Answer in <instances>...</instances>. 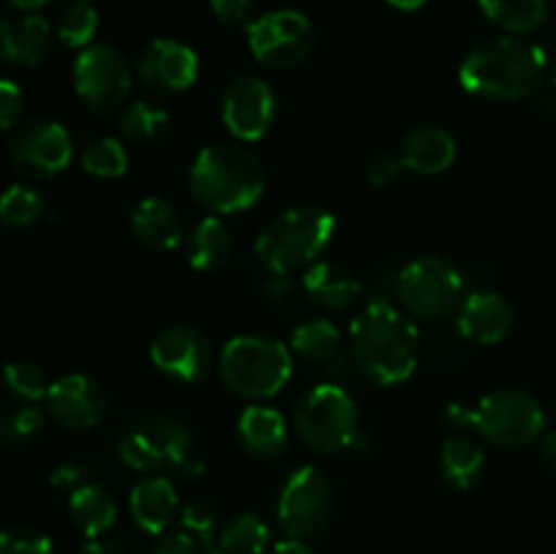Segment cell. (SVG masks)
Instances as JSON below:
<instances>
[{
	"label": "cell",
	"instance_id": "1",
	"mask_svg": "<svg viewBox=\"0 0 556 554\" xmlns=\"http://www.w3.org/2000/svg\"><path fill=\"white\" fill-rule=\"evenodd\" d=\"M421 335L389 299H372L351 324V364L378 386H400L416 373Z\"/></svg>",
	"mask_w": 556,
	"mask_h": 554
},
{
	"label": "cell",
	"instance_id": "2",
	"mask_svg": "<svg viewBox=\"0 0 556 554\" xmlns=\"http://www.w3.org/2000/svg\"><path fill=\"white\" fill-rule=\"evenodd\" d=\"M546 52L525 36H500L465 58L459 81L467 92L489 101L535 98L546 81Z\"/></svg>",
	"mask_w": 556,
	"mask_h": 554
},
{
	"label": "cell",
	"instance_id": "3",
	"mask_svg": "<svg viewBox=\"0 0 556 554\" xmlns=\"http://www.w3.org/2000/svg\"><path fill=\"white\" fill-rule=\"evenodd\" d=\"M188 185L193 199L212 215L244 212L264 196V163L237 141L204 147L190 166Z\"/></svg>",
	"mask_w": 556,
	"mask_h": 554
},
{
	"label": "cell",
	"instance_id": "4",
	"mask_svg": "<svg viewBox=\"0 0 556 554\" xmlns=\"http://www.w3.org/2000/svg\"><path fill=\"white\" fill-rule=\"evenodd\" d=\"M337 231V217L326 206L299 204L280 212L261 228L255 255L269 275H293L318 264Z\"/></svg>",
	"mask_w": 556,
	"mask_h": 554
},
{
	"label": "cell",
	"instance_id": "5",
	"mask_svg": "<svg viewBox=\"0 0 556 554\" xmlns=\"http://www.w3.org/2000/svg\"><path fill=\"white\" fill-rule=\"evenodd\" d=\"M223 383L244 400H269L288 386L293 375V351L269 335H239L223 345Z\"/></svg>",
	"mask_w": 556,
	"mask_h": 554
},
{
	"label": "cell",
	"instance_id": "6",
	"mask_svg": "<svg viewBox=\"0 0 556 554\" xmlns=\"http://www.w3.org/2000/svg\"><path fill=\"white\" fill-rule=\"evenodd\" d=\"M190 449H193V435L188 424L166 413H150V416L136 418L125 429L117 454L130 470H172L174 476L193 481V478H201L204 465L190 456Z\"/></svg>",
	"mask_w": 556,
	"mask_h": 554
},
{
	"label": "cell",
	"instance_id": "7",
	"mask_svg": "<svg viewBox=\"0 0 556 554\" xmlns=\"http://www.w3.org/2000/svg\"><path fill=\"white\" fill-rule=\"evenodd\" d=\"M293 429L315 454H340L358 438V407L337 383H318L296 402Z\"/></svg>",
	"mask_w": 556,
	"mask_h": 554
},
{
	"label": "cell",
	"instance_id": "8",
	"mask_svg": "<svg viewBox=\"0 0 556 554\" xmlns=\"http://www.w3.org/2000/svg\"><path fill=\"white\" fill-rule=\"evenodd\" d=\"M396 299L402 307L421 320H443L459 313L465 302V277L451 261L427 255L396 275Z\"/></svg>",
	"mask_w": 556,
	"mask_h": 554
},
{
	"label": "cell",
	"instance_id": "9",
	"mask_svg": "<svg viewBox=\"0 0 556 554\" xmlns=\"http://www.w3.org/2000/svg\"><path fill=\"white\" fill-rule=\"evenodd\" d=\"M472 427L497 449L516 451L543 438L546 411L527 391L500 389L478 402L472 411Z\"/></svg>",
	"mask_w": 556,
	"mask_h": 554
},
{
	"label": "cell",
	"instance_id": "10",
	"mask_svg": "<svg viewBox=\"0 0 556 554\" xmlns=\"http://www.w3.org/2000/svg\"><path fill=\"white\" fill-rule=\"evenodd\" d=\"M334 514V487L331 478L320 467L304 465L288 476L282 483L280 503H277V519L288 538H307L320 536Z\"/></svg>",
	"mask_w": 556,
	"mask_h": 554
},
{
	"label": "cell",
	"instance_id": "11",
	"mask_svg": "<svg viewBox=\"0 0 556 554\" xmlns=\"http://www.w3.org/2000/svg\"><path fill=\"white\" fill-rule=\"evenodd\" d=\"M248 47L261 65L286 71L296 68L315 47V27L296 9L266 11L248 25Z\"/></svg>",
	"mask_w": 556,
	"mask_h": 554
},
{
	"label": "cell",
	"instance_id": "12",
	"mask_svg": "<svg viewBox=\"0 0 556 554\" xmlns=\"http://www.w3.org/2000/svg\"><path fill=\"white\" fill-rule=\"evenodd\" d=\"M74 87L81 101L96 112L109 114L125 103L134 87L128 58L112 43H92L81 49L74 63Z\"/></svg>",
	"mask_w": 556,
	"mask_h": 554
},
{
	"label": "cell",
	"instance_id": "13",
	"mask_svg": "<svg viewBox=\"0 0 556 554\" xmlns=\"http://www.w3.org/2000/svg\"><path fill=\"white\" fill-rule=\"evenodd\" d=\"M71 158H74V141L65 125L54 119H33L20 125L9 139V161L22 177H54L71 166Z\"/></svg>",
	"mask_w": 556,
	"mask_h": 554
},
{
	"label": "cell",
	"instance_id": "14",
	"mask_svg": "<svg viewBox=\"0 0 556 554\" xmlns=\"http://www.w3.org/2000/svg\"><path fill=\"white\" fill-rule=\"evenodd\" d=\"M220 117L239 141L264 139L277 117L275 90L255 74L233 76L223 90Z\"/></svg>",
	"mask_w": 556,
	"mask_h": 554
},
{
	"label": "cell",
	"instance_id": "15",
	"mask_svg": "<svg viewBox=\"0 0 556 554\" xmlns=\"http://www.w3.org/2000/svg\"><path fill=\"white\" fill-rule=\"evenodd\" d=\"M150 358L163 375L179 383H199L215 367V351L204 331L185 324H172L155 335Z\"/></svg>",
	"mask_w": 556,
	"mask_h": 554
},
{
	"label": "cell",
	"instance_id": "16",
	"mask_svg": "<svg viewBox=\"0 0 556 554\" xmlns=\"http://www.w3.org/2000/svg\"><path fill=\"white\" fill-rule=\"evenodd\" d=\"M139 79L157 96H179L199 79V54L177 38L147 43L139 58Z\"/></svg>",
	"mask_w": 556,
	"mask_h": 554
},
{
	"label": "cell",
	"instance_id": "17",
	"mask_svg": "<svg viewBox=\"0 0 556 554\" xmlns=\"http://www.w3.org/2000/svg\"><path fill=\"white\" fill-rule=\"evenodd\" d=\"M43 407L54 424L71 429V432H85V429L96 427L106 413V394L98 380L71 373L52 380Z\"/></svg>",
	"mask_w": 556,
	"mask_h": 554
},
{
	"label": "cell",
	"instance_id": "18",
	"mask_svg": "<svg viewBox=\"0 0 556 554\" xmlns=\"http://www.w3.org/2000/svg\"><path fill=\"white\" fill-rule=\"evenodd\" d=\"M456 326L465 340L478 342V345H497L514 326V307L500 293L476 291L462 302Z\"/></svg>",
	"mask_w": 556,
	"mask_h": 554
},
{
	"label": "cell",
	"instance_id": "19",
	"mask_svg": "<svg viewBox=\"0 0 556 554\" xmlns=\"http://www.w3.org/2000/svg\"><path fill=\"white\" fill-rule=\"evenodd\" d=\"M52 33L41 14H25L22 20H3L0 25V58L5 65H38L52 52Z\"/></svg>",
	"mask_w": 556,
	"mask_h": 554
},
{
	"label": "cell",
	"instance_id": "20",
	"mask_svg": "<svg viewBox=\"0 0 556 554\" xmlns=\"http://www.w3.org/2000/svg\"><path fill=\"white\" fill-rule=\"evenodd\" d=\"M400 158L407 172L434 177V174H443L454 166L456 139L440 125H418L402 139Z\"/></svg>",
	"mask_w": 556,
	"mask_h": 554
},
{
	"label": "cell",
	"instance_id": "21",
	"mask_svg": "<svg viewBox=\"0 0 556 554\" xmlns=\"http://www.w3.org/2000/svg\"><path fill=\"white\" fill-rule=\"evenodd\" d=\"M302 288L307 299L331 313H345L362 299V280L351 269L331 264V261H318V264L307 266Z\"/></svg>",
	"mask_w": 556,
	"mask_h": 554
},
{
	"label": "cell",
	"instance_id": "22",
	"mask_svg": "<svg viewBox=\"0 0 556 554\" xmlns=\"http://www.w3.org/2000/svg\"><path fill=\"white\" fill-rule=\"evenodd\" d=\"M130 231L139 239V244L155 250V253H168L185 239L182 217H179L177 206L168 204L166 199L139 201L130 215Z\"/></svg>",
	"mask_w": 556,
	"mask_h": 554
},
{
	"label": "cell",
	"instance_id": "23",
	"mask_svg": "<svg viewBox=\"0 0 556 554\" xmlns=\"http://www.w3.org/2000/svg\"><path fill=\"white\" fill-rule=\"evenodd\" d=\"M177 489L168 478L150 476L130 492V516L147 536H163L177 516Z\"/></svg>",
	"mask_w": 556,
	"mask_h": 554
},
{
	"label": "cell",
	"instance_id": "24",
	"mask_svg": "<svg viewBox=\"0 0 556 554\" xmlns=\"http://www.w3.org/2000/svg\"><path fill=\"white\" fill-rule=\"evenodd\" d=\"M237 435L244 451L255 459H275L288 445L286 416L275 407L248 405L237 421Z\"/></svg>",
	"mask_w": 556,
	"mask_h": 554
},
{
	"label": "cell",
	"instance_id": "25",
	"mask_svg": "<svg viewBox=\"0 0 556 554\" xmlns=\"http://www.w3.org/2000/svg\"><path fill=\"white\" fill-rule=\"evenodd\" d=\"M233 234L220 215H206L188 231V261L199 272H217L231 261Z\"/></svg>",
	"mask_w": 556,
	"mask_h": 554
},
{
	"label": "cell",
	"instance_id": "26",
	"mask_svg": "<svg viewBox=\"0 0 556 554\" xmlns=\"http://www.w3.org/2000/svg\"><path fill=\"white\" fill-rule=\"evenodd\" d=\"M68 516L71 525L85 538L96 541L103 532H109L117 519V503L112 492L101 483H81L71 492L68 498Z\"/></svg>",
	"mask_w": 556,
	"mask_h": 554
},
{
	"label": "cell",
	"instance_id": "27",
	"mask_svg": "<svg viewBox=\"0 0 556 554\" xmlns=\"http://www.w3.org/2000/svg\"><path fill=\"white\" fill-rule=\"evenodd\" d=\"M486 454L470 435H451L440 451V470L456 489H470L481 478Z\"/></svg>",
	"mask_w": 556,
	"mask_h": 554
},
{
	"label": "cell",
	"instance_id": "28",
	"mask_svg": "<svg viewBox=\"0 0 556 554\" xmlns=\"http://www.w3.org/2000/svg\"><path fill=\"white\" fill-rule=\"evenodd\" d=\"M342 335L331 320L309 318L299 324L291 335L293 356L304 358L309 364H334L340 358Z\"/></svg>",
	"mask_w": 556,
	"mask_h": 554
},
{
	"label": "cell",
	"instance_id": "29",
	"mask_svg": "<svg viewBox=\"0 0 556 554\" xmlns=\"http://www.w3.org/2000/svg\"><path fill=\"white\" fill-rule=\"evenodd\" d=\"M119 136L130 144H157L161 139H166L168 128H172V117H168L166 109L155 106L150 101H134L119 112L117 119Z\"/></svg>",
	"mask_w": 556,
	"mask_h": 554
},
{
	"label": "cell",
	"instance_id": "30",
	"mask_svg": "<svg viewBox=\"0 0 556 554\" xmlns=\"http://www.w3.org/2000/svg\"><path fill=\"white\" fill-rule=\"evenodd\" d=\"M489 22L503 27L508 36H527L546 22V0H478Z\"/></svg>",
	"mask_w": 556,
	"mask_h": 554
},
{
	"label": "cell",
	"instance_id": "31",
	"mask_svg": "<svg viewBox=\"0 0 556 554\" xmlns=\"http://www.w3.org/2000/svg\"><path fill=\"white\" fill-rule=\"evenodd\" d=\"M81 168L98 179L123 177L128 172V150H125V141L114 139V136L92 139L81 150Z\"/></svg>",
	"mask_w": 556,
	"mask_h": 554
},
{
	"label": "cell",
	"instance_id": "32",
	"mask_svg": "<svg viewBox=\"0 0 556 554\" xmlns=\"http://www.w3.org/2000/svg\"><path fill=\"white\" fill-rule=\"evenodd\" d=\"M54 33H58L60 43H65L71 49L92 47V38L98 33L96 5L90 0H74V3H68L63 9V14H60Z\"/></svg>",
	"mask_w": 556,
	"mask_h": 554
},
{
	"label": "cell",
	"instance_id": "33",
	"mask_svg": "<svg viewBox=\"0 0 556 554\" xmlns=\"http://www.w3.org/2000/svg\"><path fill=\"white\" fill-rule=\"evenodd\" d=\"M269 525L255 514H242L223 527L220 546L231 554H264L269 549Z\"/></svg>",
	"mask_w": 556,
	"mask_h": 554
},
{
	"label": "cell",
	"instance_id": "34",
	"mask_svg": "<svg viewBox=\"0 0 556 554\" xmlns=\"http://www.w3.org/2000/svg\"><path fill=\"white\" fill-rule=\"evenodd\" d=\"M47 210V201L30 185L14 182L3 193V201H0V217L9 228H27L30 223H36L38 217Z\"/></svg>",
	"mask_w": 556,
	"mask_h": 554
},
{
	"label": "cell",
	"instance_id": "35",
	"mask_svg": "<svg viewBox=\"0 0 556 554\" xmlns=\"http://www.w3.org/2000/svg\"><path fill=\"white\" fill-rule=\"evenodd\" d=\"M5 386H9V391L16 400L33 405L38 400H47L52 380L47 378V373L36 362H9V367H5Z\"/></svg>",
	"mask_w": 556,
	"mask_h": 554
},
{
	"label": "cell",
	"instance_id": "36",
	"mask_svg": "<svg viewBox=\"0 0 556 554\" xmlns=\"http://www.w3.org/2000/svg\"><path fill=\"white\" fill-rule=\"evenodd\" d=\"M52 538L30 525L5 527L0 536V554H52Z\"/></svg>",
	"mask_w": 556,
	"mask_h": 554
},
{
	"label": "cell",
	"instance_id": "37",
	"mask_svg": "<svg viewBox=\"0 0 556 554\" xmlns=\"http://www.w3.org/2000/svg\"><path fill=\"white\" fill-rule=\"evenodd\" d=\"M43 424H47V416L36 405H25L3 418L0 435H3L5 445H25L27 440H33L41 432Z\"/></svg>",
	"mask_w": 556,
	"mask_h": 554
},
{
	"label": "cell",
	"instance_id": "38",
	"mask_svg": "<svg viewBox=\"0 0 556 554\" xmlns=\"http://www.w3.org/2000/svg\"><path fill=\"white\" fill-rule=\"evenodd\" d=\"M179 521H182V530L193 532L201 543H210L215 538L217 525H220V516H217V511L212 505L190 503L179 514Z\"/></svg>",
	"mask_w": 556,
	"mask_h": 554
},
{
	"label": "cell",
	"instance_id": "39",
	"mask_svg": "<svg viewBox=\"0 0 556 554\" xmlns=\"http://www.w3.org/2000/svg\"><path fill=\"white\" fill-rule=\"evenodd\" d=\"M261 297L269 307L291 310L296 293H293V282L288 280V275H269V280L261 286Z\"/></svg>",
	"mask_w": 556,
	"mask_h": 554
},
{
	"label": "cell",
	"instance_id": "40",
	"mask_svg": "<svg viewBox=\"0 0 556 554\" xmlns=\"http://www.w3.org/2000/svg\"><path fill=\"white\" fill-rule=\"evenodd\" d=\"M402 172H405V163H402L400 155H380L369 163L367 179L375 188H389L400 179Z\"/></svg>",
	"mask_w": 556,
	"mask_h": 554
},
{
	"label": "cell",
	"instance_id": "41",
	"mask_svg": "<svg viewBox=\"0 0 556 554\" xmlns=\"http://www.w3.org/2000/svg\"><path fill=\"white\" fill-rule=\"evenodd\" d=\"M212 14L226 25H244L253 16L255 0H210Z\"/></svg>",
	"mask_w": 556,
	"mask_h": 554
},
{
	"label": "cell",
	"instance_id": "42",
	"mask_svg": "<svg viewBox=\"0 0 556 554\" xmlns=\"http://www.w3.org/2000/svg\"><path fill=\"white\" fill-rule=\"evenodd\" d=\"M20 114H22V90L11 79H3L0 81V125H3V130L14 128Z\"/></svg>",
	"mask_w": 556,
	"mask_h": 554
},
{
	"label": "cell",
	"instance_id": "43",
	"mask_svg": "<svg viewBox=\"0 0 556 554\" xmlns=\"http://www.w3.org/2000/svg\"><path fill=\"white\" fill-rule=\"evenodd\" d=\"M155 554H201L199 538L188 530L163 532L155 546Z\"/></svg>",
	"mask_w": 556,
	"mask_h": 554
},
{
	"label": "cell",
	"instance_id": "44",
	"mask_svg": "<svg viewBox=\"0 0 556 554\" xmlns=\"http://www.w3.org/2000/svg\"><path fill=\"white\" fill-rule=\"evenodd\" d=\"M79 478H81V470L68 462V465L54 467L52 476H49V481H52L54 489H71V492H74L76 483H79Z\"/></svg>",
	"mask_w": 556,
	"mask_h": 554
},
{
	"label": "cell",
	"instance_id": "45",
	"mask_svg": "<svg viewBox=\"0 0 556 554\" xmlns=\"http://www.w3.org/2000/svg\"><path fill=\"white\" fill-rule=\"evenodd\" d=\"M472 411H476V407H467L462 405V402H451V405L445 407V424L454 429L472 427Z\"/></svg>",
	"mask_w": 556,
	"mask_h": 554
},
{
	"label": "cell",
	"instance_id": "46",
	"mask_svg": "<svg viewBox=\"0 0 556 554\" xmlns=\"http://www.w3.org/2000/svg\"><path fill=\"white\" fill-rule=\"evenodd\" d=\"M541 459L548 470L556 473V429H548L541 438Z\"/></svg>",
	"mask_w": 556,
	"mask_h": 554
},
{
	"label": "cell",
	"instance_id": "47",
	"mask_svg": "<svg viewBox=\"0 0 556 554\" xmlns=\"http://www.w3.org/2000/svg\"><path fill=\"white\" fill-rule=\"evenodd\" d=\"M532 101H535V109L543 117H556V90H546V87H543Z\"/></svg>",
	"mask_w": 556,
	"mask_h": 554
},
{
	"label": "cell",
	"instance_id": "48",
	"mask_svg": "<svg viewBox=\"0 0 556 554\" xmlns=\"http://www.w3.org/2000/svg\"><path fill=\"white\" fill-rule=\"evenodd\" d=\"M269 554H315L313 549L307 546V541H299V538H286V541L275 543Z\"/></svg>",
	"mask_w": 556,
	"mask_h": 554
},
{
	"label": "cell",
	"instance_id": "49",
	"mask_svg": "<svg viewBox=\"0 0 556 554\" xmlns=\"http://www.w3.org/2000/svg\"><path fill=\"white\" fill-rule=\"evenodd\" d=\"M16 11H25V14H38V9L49 3V0H9Z\"/></svg>",
	"mask_w": 556,
	"mask_h": 554
},
{
	"label": "cell",
	"instance_id": "50",
	"mask_svg": "<svg viewBox=\"0 0 556 554\" xmlns=\"http://www.w3.org/2000/svg\"><path fill=\"white\" fill-rule=\"evenodd\" d=\"M391 9H400V11H418L427 5V0H386Z\"/></svg>",
	"mask_w": 556,
	"mask_h": 554
},
{
	"label": "cell",
	"instance_id": "51",
	"mask_svg": "<svg viewBox=\"0 0 556 554\" xmlns=\"http://www.w3.org/2000/svg\"><path fill=\"white\" fill-rule=\"evenodd\" d=\"M76 554H112V549L103 546V543H98V541H87Z\"/></svg>",
	"mask_w": 556,
	"mask_h": 554
},
{
	"label": "cell",
	"instance_id": "52",
	"mask_svg": "<svg viewBox=\"0 0 556 554\" xmlns=\"http://www.w3.org/2000/svg\"><path fill=\"white\" fill-rule=\"evenodd\" d=\"M204 554H231V552H226V549H223V546H210Z\"/></svg>",
	"mask_w": 556,
	"mask_h": 554
},
{
	"label": "cell",
	"instance_id": "53",
	"mask_svg": "<svg viewBox=\"0 0 556 554\" xmlns=\"http://www.w3.org/2000/svg\"><path fill=\"white\" fill-rule=\"evenodd\" d=\"M554 87H556V71H554Z\"/></svg>",
	"mask_w": 556,
	"mask_h": 554
}]
</instances>
